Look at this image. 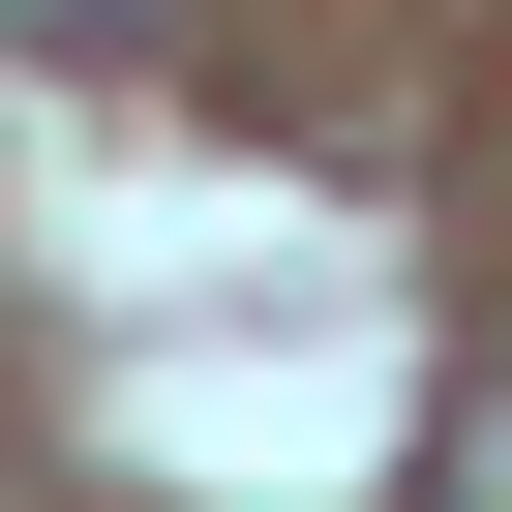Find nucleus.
Listing matches in <instances>:
<instances>
[{"label":"nucleus","instance_id":"nucleus-1","mask_svg":"<svg viewBox=\"0 0 512 512\" xmlns=\"http://www.w3.org/2000/svg\"><path fill=\"white\" fill-rule=\"evenodd\" d=\"M452 512H512V392H482V422H452Z\"/></svg>","mask_w":512,"mask_h":512}]
</instances>
